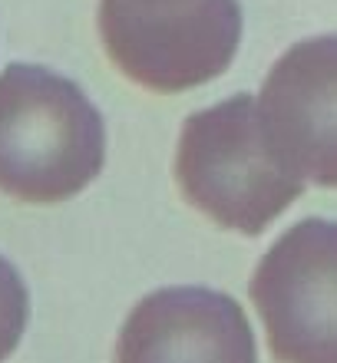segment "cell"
Returning <instances> with one entry per match:
<instances>
[{
    "label": "cell",
    "mask_w": 337,
    "mask_h": 363,
    "mask_svg": "<svg viewBox=\"0 0 337 363\" xmlns=\"http://www.w3.org/2000/svg\"><path fill=\"white\" fill-rule=\"evenodd\" d=\"M255 109L291 172L337 189V33L294 43L271 67Z\"/></svg>",
    "instance_id": "5b68a950"
},
{
    "label": "cell",
    "mask_w": 337,
    "mask_h": 363,
    "mask_svg": "<svg viewBox=\"0 0 337 363\" xmlns=\"http://www.w3.org/2000/svg\"><path fill=\"white\" fill-rule=\"evenodd\" d=\"M251 301L278 363H337V221L284 231L255 268Z\"/></svg>",
    "instance_id": "277c9868"
},
{
    "label": "cell",
    "mask_w": 337,
    "mask_h": 363,
    "mask_svg": "<svg viewBox=\"0 0 337 363\" xmlns=\"http://www.w3.org/2000/svg\"><path fill=\"white\" fill-rule=\"evenodd\" d=\"M116 363H258L238 301L209 287H162L126 317Z\"/></svg>",
    "instance_id": "8992f818"
},
{
    "label": "cell",
    "mask_w": 337,
    "mask_h": 363,
    "mask_svg": "<svg viewBox=\"0 0 337 363\" xmlns=\"http://www.w3.org/2000/svg\"><path fill=\"white\" fill-rule=\"evenodd\" d=\"M30 320L27 284L7 258H0V363L17 350Z\"/></svg>",
    "instance_id": "52a82bcc"
},
{
    "label": "cell",
    "mask_w": 337,
    "mask_h": 363,
    "mask_svg": "<svg viewBox=\"0 0 337 363\" xmlns=\"http://www.w3.org/2000/svg\"><path fill=\"white\" fill-rule=\"evenodd\" d=\"M99 37L126 77L155 93H182L222 77L241 43L238 0L129 10L99 4Z\"/></svg>",
    "instance_id": "3957f363"
},
{
    "label": "cell",
    "mask_w": 337,
    "mask_h": 363,
    "mask_svg": "<svg viewBox=\"0 0 337 363\" xmlns=\"http://www.w3.org/2000/svg\"><path fill=\"white\" fill-rule=\"evenodd\" d=\"M175 179L202 215L241 235H261L304 191L271 149L248 93L185 119Z\"/></svg>",
    "instance_id": "7a4b0ae2"
},
{
    "label": "cell",
    "mask_w": 337,
    "mask_h": 363,
    "mask_svg": "<svg viewBox=\"0 0 337 363\" xmlns=\"http://www.w3.org/2000/svg\"><path fill=\"white\" fill-rule=\"evenodd\" d=\"M106 7H129V10H162V7H182L192 0H99Z\"/></svg>",
    "instance_id": "ba28073f"
},
{
    "label": "cell",
    "mask_w": 337,
    "mask_h": 363,
    "mask_svg": "<svg viewBox=\"0 0 337 363\" xmlns=\"http://www.w3.org/2000/svg\"><path fill=\"white\" fill-rule=\"evenodd\" d=\"M106 162V129L73 79L33 63L0 73V191L57 205L87 189Z\"/></svg>",
    "instance_id": "6da1fadb"
}]
</instances>
